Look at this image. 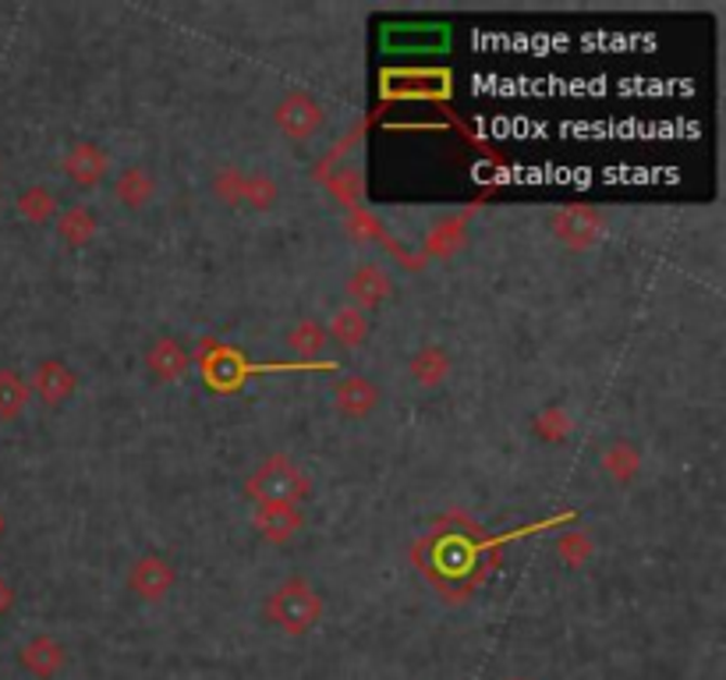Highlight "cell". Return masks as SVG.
I'll return each mask as SVG.
<instances>
[{
	"label": "cell",
	"instance_id": "cell-14",
	"mask_svg": "<svg viewBox=\"0 0 726 680\" xmlns=\"http://www.w3.org/2000/svg\"><path fill=\"white\" fill-rule=\"evenodd\" d=\"M111 192H114V203L120 209H145L153 203V195H156V178H153L150 167L128 164V167H120L114 175Z\"/></svg>",
	"mask_w": 726,
	"mask_h": 680
},
{
	"label": "cell",
	"instance_id": "cell-9",
	"mask_svg": "<svg viewBox=\"0 0 726 680\" xmlns=\"http://www.w3.org/2000/svg\"><path fill=\"white\" fill-rule=\"evenodd\" d=\"M394 295V277H390L380 262H358L352 273H347L344 298L347 305H355L361 312H372Z\"/></svg>",
	"mask_w": 726,
	"mask_h": 680
},
{
	"label": "cell",
	"instance_id": "cell-5",
	"mask_svg": "<svg viewBox=\"0 0 726 680\" xmlns=\"http://www.w3.org/2000/svg\"><path fill=\"white\" fill-rule=\"evenodd\" d=\"M111 170H114L111 153H106L103 145L92 142V139L75 142L72 150L64 153V159H61V175L68 178L75 189H82V192L100 189V184L111 178Z\"/></svg>",
	"mask_w": 726,
	"mask_h": 680
},
{
	"label": "cell",
	"instance_id": "cell-6",
	"mask_svg": "<svg viewBox=\"0 0 726 680\" xmlns=\"http://www.w3.org/2000/svg\"><path fill=\"white\" fill-rule=\"evenodd\" d=\"M25 380H29V394L47 408L68 405L78 390V372L64 358H43V362H36L33 376Z\"/></svg>",
	"mask_w": 726,
	"mask_h": 680
},
{
	"label": "cell",
	"instance_id": "cell-1",
	"mask_svg": "<svg viewBox=\"0 0 726 680\" xmlns=\"http://www.w3.org/2000/svg\"><path fill=\"white\" fill-rule=\"evenodd\" d=\"M308 492H313V478L288 453H270L245 478V497L252 503H305Z\"/></svg>",
	"mask_w": 726,
	"mask_h": 680
},
{
	"label": "cell",
	"instance_id": "cell-10",
	"mask_svg": "<svg viewBox=\"0 0 726 680\" xmlns=\"http://www.w3.org/2000/svg\"><path fill=\"white\" fill-rule=\"evenodd\" d=\"M252 528L259 531L263 542L284 546L305 528V511L302 503H255Z\"/></svg>",
	"mask_w": 726,
	"mask_h": 680
},
{
	"label": "cell",
	"instance_id": "cell-12",
	"mask_svg": "<svg viewBox=\"0 0 726 680\" xmlns=\"http://www.w3.org/2000/svg\"><path fill=\"white\" fill-rule=\"evenodd\" d=\"M450 372H454V355L436 341L422 344V348L408 358V380L419 386V390H436V386L450 380Z\"/></svg>",
	"mask_w": 726,
	"mask_h": 680
},
{
	"label": "cell",
	"instance_id": "cell-8",
	"mask_svg": "<svg viewBox=\"0 0 726 680\" xmlns=\"http://www.w3.org/2000/svg\"><path fill=\"white\" fill-rule=\"evenodd\" d=\"M330 397H333V408H337L344 419L361 422L380 408L383 390H380V383L366 376V372H347V376H341L337 383H333Z\"/></svg>",
	"mask_w": 726,
	"mask_h": 680
},
{
	"label": "cell",
	"instance_id": "cell-16",
	"mask_svg": "<svg viewBox=\"0 0 726 680\" xmlns=\"http://www.w3.org/2000/svg\"><path fill=\"white\" fill-rule=\"evenodd\" d=\"M18 659H22V666L33 677L50 680V677L61 673V666H64V659H68V652H64V645L53 634H36V638H29V642L22 645Z\"/></svg>",
	"mask_w": 726,
	"mask_h": 680
},
{
	"label": "cell",
	"instance_id": "cell-26",
	"mask_svg": "<svg viewBox=\"0 0 726 680\" xmlns=\"http://www.w3.org/2000/svg\"><path fill=\"white\" fill-rule=\"evenodd\" d=\"M327 189H330L333 195H337L347 209L361 206V175H358L355 167H341V170H333V175L327 178Z\"/></svg>",
	"mask_w": 726,
	"mask_h": 680
},
{
	"label": "cell",
	"instance_id": "cell-15",
	"mask_svg": "<svg viewBox=\"0 0 726 680\" xmlns=\"http://www.w3.org/2000/svg\"><path fill=\"white\" fill-rule=\"evenodd\" d=\"M641 461H645V450L641 444H635L631 436H616L610 439L607 447H602L599 453V469L607 478H613V483L621 486H631L641 472Z\"/></svg>",
	"mask_w": 726,
	"mask_h": 680
},
{
	"label": "cell",
	"instance_id": "cell-29",
	"mask_svg": "<svg viewBox=\"0 0 726 680\" xmlns=\"http://www.w3.org/2000/svg\"><path fill=\"white\" fill-rule=\"evenodd\" d=\"M4 531H8V517H4V511H0V539H4Z\"/></svg>",
	"mask_w": 726,
	"mask_h": 680
},
{
	"label": "cell",
	"instance_id": "cell-24",
	"mask_svg": "<svg viewBox=\"0 0 726 680\" xmlns=\"http://www.w3.org/2000/svg\"><path fill=\"white\" fill-rule=\"evenodd\" d=\"M347 234L355 238V242H386V227H383V220L375 217V213H369L366 206H355V209H347Z\"/></svg>",
	"mask_w": 726,
	"mask_h": 680
},
{
	"label": "cell",
	"instance_id": "cell-23",
	"mask_svg": "<svg viewBox=\"0 0 726 680\" xmlns=\"http://www.w3.org/2000/svg\"><path fill=\"white\" fill-rule=\"evenodd\" d=\"M280 198V184L263 175V170H245V192H241V206H249L255 213L273 209Z\"/></svg>",
	"mask_w": 726,
	"mask_h": 680
},
{
	"label": "cell",
	"instance_id": "cell-20",
	"mask_svg": "<svg viewBox=\"0 0 726 680\" xmlns=\"http://www.w3.org/2000/svg\"><path fill=\"white\" fill-rule=\"evenodd\" d=\"M528 429L535 439H543V444H563V439L574 433V415L563 401H549L532 415Z\"/></svg>",
	"mask_w": 726,
	"mask_h": 680
},
{
	"label": "cell",
	"instance_id": "cell-13",
	"mask_svg": "<svg viewBox=\"0 0 726 680\" xmlns=\"http://www.w3.org/2000/svg\"><path fill=\"white\" fill-rule=\"evenodd\" d=\"M53 231L68 248H89L100 238V213L92 209L89 203H72L61 206L58 220H53Z\"/></svg>",
	"mask_w": 726,
	"mask_h": 680
},
{
	"label": "cell",
	"instance_id": "cell-27",
	"mask_svg": "<svg viewBox=\"0 0 726 680\" xmlns=\"http://www.w3.org/2000/svg\"><path fill=\"white\" fill-rule=\"evenodd\" d=\"M557 556L568 567H582L585 560L591 556V536L588 531H568V536L557 539Z\"/></svg>",
	"mask_w": 726,
	"mask_h": 680
},
{
	"label": "cell",
	"instance_id": "cell-19",
	"mask_svg": "<svg viewBox=\"0 0 726 680\" xmlns=\"http://www.w3.org/2000/svg\"><path fill=\"white\" fill-rule=\"evenodd\" d=\"M288 348L294 358H302V362H319L330 348V333L319 319H298V323L288 330Z\"/></svg>",
	"mask_w": 726,
	"mask_h": 680
},
{
	"label": "cell",
	"instance_id": "cell-7",
	"mask_svg": "<svg viewBox=\"0 0 726 680\" xmlns=\"http://www.w3.org/2000/svg\"><path fill=\"white\" fill-rule=\"evenodd\" d=\"M178 585V567L170 564L164 553H142L128 570V589L136 592L145 603H156V599H167Z\"/></svg>",
	"mask_w": 726,
	"mask_h": 680
},
{
	"label": "cell",
	"instance_id": "cell-22",
	"mask_svg": "<svg viewBox=\"0 0 726 680\" xmlns=\"http://www.w3.org/2000/svg\"><path fill=\"white\" fill-rule=\"evenodd\" d=\"M464 238H468V217L464 213H454V217H443L433 231H429L425 252L429 256H454V252L464 245Z\"/></svg>",
	"mask_w": 726,
	"mask_h": 680
},
{
	"label": "cell",
	"instance_id": "cell-21",
	"mask_svg": "<svg viewBox=\"0 0 726 680\" xmlns=\"http://www.w3.org/2000/svg\"><path fill=\"white\" fill-rule=\"evenodd\" d=\"M29 380L18 369H0V422H18L29 408Z\"/></svg>",
	"mask_w": 726,
	"mask_h": 680
},
{
	"label": "cell",
	"instance_id": "cell-2",
	"mask_svg": "<svg viewBox=\"0 0 726 680\" xmlns=\"http://www.w3.org/2000/svg\"><path fill=\"white\" fill-rule=\"evenodd\" d=\"M322 617V599L308 578H284L266 595V620L284 634H308Z\"/></svg>",
	"mask_w": 726,
	"mask_h": 680
},
{
	"label": "cell",
	"instance_id": "cell-25",
	"mask_svg": "<svg viewBox=\"0 0 726 680\" xmlns=\"http://www.w3.org/2000/svg\"><path fill=\"white\" fill-rule=\"evenodd\" d=\"M209 192L220 198L224 206H241V192H245V170L241 167H220L209 178Z\"/></svg>",
	"mask_w": 726,
	"mask_h": 680
},
{
	"label": "cell",
	"instance_id": "cell-3",
	"mask_svg": "<svg viewBox=\"0 0 726 680\" xmlns=\"http://www.w3.org/2000/svg\"><path fill=\"white\" fill-rule=\"evenodd\" d=\"M607 231H610V217L599 206L571 203L549 213V234L571 252L596 248L602 238H607Z\"/></svg>",
	"mask_w": 726,
	"mask_h": 680
},
{
	"label": "cell",
	"instance_id": "cell-4",
	"mask_svg": "<svg viewBox=\"0 0 726 680\" xmlns=\"http://www.w3.org/2000/svg\"><path fill=\"white\" fill-rule=\"evenodd\" d=\"M273 125L280 128L284 139L308 142L319 136L322 125H327V106H322L319 97H313L308 89H288L273 106Z\"/></svg>",
	"mask_w": 726,
	"mask_h": 680
},
{
	"label": "cell",
	"instance_id": "cell-11",
	"mask_svg": "<svg viewBox=\"0 0 726 680\" xmlns=\"http://www.w3.org/2000/svg\"><path fill=\"white\" fill-rule=\"evenodd\" d=\"M145 369H150L156 383H178L192 369V351L178 337L164 333V337L150 341V348H145Z\"/></svg>",
	"mask_w": 726,
	"mask_h": 680
},
{
	"label": "cell",
	"instance_id": "cell-18",
	"mask_svg": "<svg viewBox=\"0 0 726 680\" xmlns=\"http://www.w3.org/2000/svg\"><path fill=\"white\" fill-rule=\"evenodd\" d=\"M15 213L33 227H47L58 220L61 213V198L58 192L50 189V184H29V189H22L18 198H15Z\"/></svg>",
	"mask_w": 726,
	"mask_h": 680
},
{
	"label": "cell",
	"instance_id": "cell-30",
	"mask_svg": "<svg viewBox=\"0 0 726 680\" xmlns=\"http://www.w3.org/2000/svg\"><path fill=\"white\" fill-rule=\"evenodd\" d=\"M510 680H524V677H510Z\"/></svg>",
	"mask_w": 726,
	"mask_h": 680
},
{
	"label": "cell",
	"instance_id": "cell-17",
	"mask_svg": "<svg viewBox=\"0 0 726 680\" xmlns=\"http://www.w3.org/2000/svg\"><path fill=\"white\" fill-rule=\"evenodd\" d=\"M327 333H330L333 344H341V348L355 351V348H361V344L369 341V333H372L369 312H361V309H355V305L344 301L341 309H333Z\"/></svg>",
	"mask_w": 726,
	"mask_h": 680
},
{
	"label": "cell",
	"instance_id": "cell-28",
	"mask_svg": "<svg viewBox=\"0 0 726 680\" xmlns=\"http://www.w3.org/2000/svg\"><path fill=\"white\" fill-rule=\"evenodd\" d=\"M15 603H18V592H15V585L0 578V620H4L11 610H15Z\"/></svg>",
	"mask_w": 726,
	"mask_h": 680
}]
</instances>
